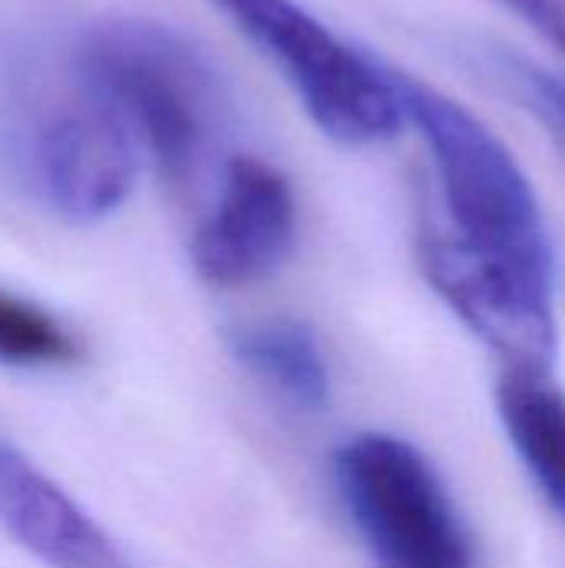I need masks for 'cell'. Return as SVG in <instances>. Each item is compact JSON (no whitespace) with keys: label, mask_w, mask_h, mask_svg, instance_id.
<instances>
[{"label":"cell","mask_w":565,"mask_h":568,"mask_svg":"<svg viewBox=\"0 0 565 568\" xmlns=\"http://www.w3.org/2000/svg\"><path fill=\"white\" fill-rule=\"evenodd\" d=\"M230 343L236 359L293 406L306 413L330 406V369L310 326L296 320H266L240 326Z\"/></svg>","instance_id":"9"},{"label":"cell","mask_w":565,"mask_h":568,"mask_svg":"<svg viewBox=\"0 0 565 568\" xmlns=\"http://www.w3.org/2000/svg\"><path fill=\"white\" fill-rule=\"evenodd\" d=\"M293 243L296 196L290 180L266 160L233 156L190 243L200 280L220 290L260 283L290 260Z\"/></svg>","instance_id":"6"},{"label":"cell","mask_w":565,"mask_h":568,"mask_svg":"<svg viewBox=\"0 0 565 568\" xmlns=\"http://www.w3.org/2000/svg\"><path fill=\"white\" fill-rule=\"evenodd\" d=\"M73 57L170 183L193 180L226 140V83L180 30L157 20H103L83 33Z\"/></svg>","instance_id":"3"},{"label":"cell","mask_w":565,"mask_h":568,"mask_svg":"<svg viewBox=\"0 0 565 568\" xmlns=\"http://www.w3.org/2000/svg\"><path fill=\"white\" fill-rule=\"evenodd\" d=\"M496 406L533 486L565 526V393L546 369H506Z\"/></svg>","instance_id":"8"},{"label":"cell","mask_w":565,"mask_h":568,"mask_svg":"<svg viewBox=\"0 0 565 568\" xmlns=\"http://www.w3.org/2000/svg\"><path fill=\"white\" fill-rule=\"evenodd\" d=\"M0 156L67 223L110 216L133 190L140 146L77 57L13 47L0 60Z\"/></svg>","instance_id":"1"},{"label":"cell","mask_w":565,"mask_h":568,"mask_svg":"<svg viewBox=\"0 0 565 568\" xmlns=\"http://www.w3.org/2000/svg\"><path fill=\"white\" fill-rule=\"evenodd\" d=\"M516 17H523L543 40L565 53V0H500Z\"/></svg>","instance_id":"12"},{"label":"cell","mask_w":565,"mask_h":568,"mask_svg":"<svg viewBox=\"0 0 565 568\" xmlns=\"http://www.w3.org/2000/svg\"><path fill=\"white\" fill-rule=\"evenodd\" d=\"M393 70L406 123L416 126L433 163V200L420 233L496 266L556 280L553 236L539 196L509 146L463 103Z\"/></svg>","instance_id":"2"},{"label":"cell","mask_w":565,"mask_h":568,"mask_svg":"<svg viewBox=\"0 0 565 568\" xmlns=\"http://www.w3.org/2000/svg\"><path fill=\"white\" fill-rule=\"evenodd\" d=\"M333 476L380 568H473L470 532L440 473L406 439L363 433L336 449Z\"/></svg>","instance_id":"5"},{"label":"cell","mask_w":565,"mask_h":568,"mask_svg":"<svg viewBox=\"0 0 565 568\" xmlns=\"http://www.w3.org/2000/svg\"><path fill=\"white\" fill-rule=\"evenodd\" d=\"M486 67L506 93H513L533 116H539L546 123V130L563 143L565 150V77L549 73V70H543L516 53H506V50L490 53Z\"/></svg>","instance_id":"11"},{"label":"cell","mask_w":565,"mask_h":568,"mask_svg":"<svg viewBox=\"0 0 565 568\" xmlns=\"http://www.w3.org/2000/svg\"><path fill=\"white\" fill-rule=\"evenodd\" d=\"M0 526L47 566L127 568L113 539L7 439H0Z\"/></svg>","instance_id":"7"},{"label":"cell","mask_w":565,"mask_h":568,"mask_svg":"<svg viewBox=\"0 0 565 568\" xmlns=\"http://www.w3.org/2000/svg\"><path fill=\"white\" fill-rule=\"evenodd\" d=\"M293 87L310 120L343 146L393 140L403 100L383 57L336 37L296 0H210Z\"/></svg>","instance_id":"4"},{"label":"cell","mask_w":565,"mask_h":568,"mask_svg":"<svg viewBox=\"0 0 565 568\" xmlns=\"http://www.w3.org/2000/svg\"><path fill=\"white\" fill-rule=\"evenodd\" d=\"M80 356V339L43 306L0 290V363L63 366Z\"/></svg>","instance_id":"10"}]
</instances>
